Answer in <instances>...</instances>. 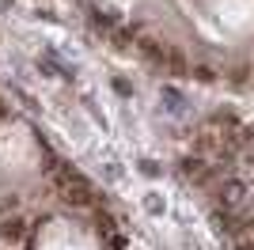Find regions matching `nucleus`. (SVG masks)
<instances>
[{
    "label": "nucleus",
    "mask_w": 254,
    "mask_h": 250,
    "mask_svg": "<svg viewBox=\"0 0 254 250\" xmlns=\"http://www.w3.org/2000/svg\"><path fill=\"white\" fill-rule=\"evenodd\" d=\"M57 189H61V197L68 201V205H76V208L95 205V193H91V186H87V182L76 175V171H68V167H61V171H57Z\"/></svg>",
    "instance_id": "1"
},
{
    "label": "nucleus",
    "mask_w": 254,
    "mask_h": 250,
    "mask_svg": "<svg viewBox=\"0 0 254 250\" xmlns=\"http://www.w3.org/2000/svg\"><path fill=\"white\" fill-rule=\"evenodd\" d=\"M220 208L228 212H251L254 208V186L243 178H228L220 186Z\"/></svg>",
    "instance_id": "2"
},
{
    "label": "nucleus",
    "mask_w": 254,
    "mask_h": 250,
    "mask_svg": "<svg viewBox=\"0 0 254 250\" xmlns=\"http://www.w3.org/2000/svg\"><path fill=\"white\" fill-rule=\"evenodd\" d=\"M137 46H140V53H144V57H148V61L156 64V68H167L171 50H175V46H163V42H156V38H140Z\"/></svg>",
    "instance_id": "3"
},
{
    "label": "nucleus",
    "mask_w": 254,
    "mask_h": 250,
    "mask_svg": "<svg viewBox=\"0 0 254 250\" xmlns=\"http://www.w3.org/2000/svg\"><path fill=\"white\" fill-rule=\"evenodd\" d=\"M0 235H4L8 243L23 239V224H19V220H8V224H0Z\"/></svg>",
    "instance_id": "4"
}]
</instances>
